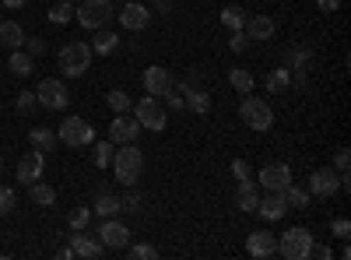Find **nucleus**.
<instances>
[{
	"label": "nucleus",
	"instance_id": "nucleus-31",
	"mask_svg": "<svg viewBox=\"0 0 351 260\" xmlns=\"http://www.w3.org/2000/svg\"><path fill=\"white\" fill-rule=\"evenodd\" d=\"M28 197H32V204H39V208H49L53 200H56V190L36 180V183H32V193H28Z\"/></svg>",
	"mask_w": 351,
	"mask_h": 260
},
{
	"label": "nucleus",
	"instance_id": "nucleus-27",
	"mask_svg": "<svg viewBox=\"0 0 351 260\" xmlns=\"http://www.w3.org/2000/svg\"><path fill=\"white\" fill-rule=\"evenodd\" d=\"M95 211L102 215V218H116L123 211V200L120 197H112V193H102L99 200H95Z\"/></svg>",
	"mask_w": 351,
	"mask_h": 260
},
{
	"label": "nucleus",
	"instance_id": "nucleus-44",
	"mask_svg": "<svg viewBox=\"0 0 351 260\" xmlns=\"http://www.w3.org/2000/svg\"><path fill=\"white\" fill-rule=\"evenodd\" d=\"M43 49H46V43H43V39H25V53H28V56H39Z\"/></svg>",
	"mask_w": 351,
	"mask_h": 260
},
{
	"label": "nucleus",
	"instance_id": "nucleus-48",
	"mask_svg": "<svg viewBox=\"0 0 351 260\" xmlns=\"http://www.w3.org/2000/svg\"><path fill=\"white\" fill-rule=\"evenodd\" d=\"M28 0H0V8H11V11H18V8H25Z\"/></svg>",
	"mask_w": 351,
	"mask_h": 260
},
{
	"label": "nucleus",
	"instance_id": "nucleus-22",
	"mask_svg": "<svg viewBox=\"0 0 351 260\" xmlns=\"http://www.w3.org/2000/svg\"><path fill=\"white\" fill-rule=\"evenodd\" d=\"M0 43L11 46V49H21L25 46V32L18 21H0Z\"/></svg>",
	"mask_w": 351,
	"mask_h": 260
},
{
	"label": "nucleus",
	"instance_id": "nucleus-47",
	"mask_svg": "<svg viewBox=\"0 0 351 260\" xmlns=\"http://www.w3.org/2000/svg\"><path fill=\"white\" fill-rule=\"evenodd\" d=\"M316 8L330 14V11H337V8H341V0H316Z\"/></svg>",
	"mask_w": 351,
	"mask_h": 260
},
{
	"label": "nucleus",
	"instance_id": "nucleus-29",
	"mask_svg": "<svg viewBox=\"0 0 351 260\" xmlns=\"http://www.w3.org/2000/svg\"><path fill=\"white\" fill-rule=\"evenodd\" d=\"M221 25L228 28V32H243L246 11H243V8H225V11H221Z\"/></svg>",
	"mask_w": 351,
	"mask_h": 260
},
{
	"label": "nucleus",
	"instance_id": "nucleus-42",
	"mask_svg": "<svg viewBox=\"0 0 351 260\" xmlns=\"http://www.w3.org/2000/svg\"><path fill=\"white\" fill-rule=\"evenodd\" d=\"M246 43H250V39H246V32H232L228 49H232V53H243V49H246Z\"/></svg>",
	"mask_w": 351,
	"mask_h": 260
},
{
	"label": "nucleus",
	"instance_id": "nucleus-36",
	"mask_svg": "<svg viewBox=\"0 0 351 260\" xmlns=\"http://www.w3.org/2000/svg\"><path fill=\"white\" fill-rule=\"evenodd\" d=\"M67 222H71L74 233H81V228H88V222H92V211H88V208H74Z\"/></svg>",
	"mask_w": 351,
	"mask_h": 260
},
{
	"label": "nucleus",
	"instance_id": "nucleus-17",
	"mask_svg": "<svg viewBox=\"0 0 351 260\" xmlns=\"http://www.w3.org/2000/svg\"><path fill=\"white\" fill-rule=\"evenodd\" d=\"M43 165H46V155L32 148V152H28V155H25V158L18 162V180L32 187V183H36V180L43 176Z\"/></svg>",
	"mask_w": 351,
	"mask_h": 260
},
{
	"label": "nucleus",
	"instance_id": "nucleus-41",
	"mask_svg": "<svg viewBox=\"0 0 351 260\" xmlns=\"http://www.w3.org/2000/svg\"><path fill=\"white\" fill-rule=\"evenodd\" d=\"M306 60H309V53H306V49H291V53H288V64H291V67H299V71H302Z\"/></svg>",
	"mask_w": 351,
	"mask_h": 260
},
{
	"label": "nucleus",
	"instance_id": "nucleus-46",
	"mask_svg": "<svg viewBox=\"0 0 351 260\" xmlns=\"http://www.w3.org/2000/svg\"><path fill=\"white\" fill-rule=\"evenodd\" d=\"M141 208V193H127L123 197V211H137Z\"/></svg>",
	"mask_w": 351,
	"mask_h": 260
},
{
	"label": "nucleus",
	"instance_id": "nucleus-30",
	"mask_svg": "<svg viewBox=\"0 0 351 260\" xmlns=\"http://www.w3.org/2000/svg\"><path fill=\"white\" fill-rule=\"evenodd\" d=\"M281 193H285V200H288V208H299V211H302V208H309V190L291 187V183H288Z\"/></svg>",
	"mask_w": 351,
	"mask_h": 260
},
{
	"label": "nucleus",
	"instance_id": "nucleus-13",
	"mask_svg": "<svg viewBox=\"0 0 351 260\" xmlns=\"http://www.w3.org/2000/svg\"><path fill=\"white\" fill-rule=\"evenodd\" d=\"M116 18H120V25L130 28V32H141V28H148L152 11L144 8V4H137V0H130V4H123L120 11H116Z\"/></svg>",
	"mask_w": 351,
	"mask_h": 260
},
{
	"label": "nucleus",
	"instance_id": "nucleus-10",
	"mask_svg": "<svg viewBox=\"0 0 351 260\" xmlns=\"http://www.w3.org/2000/svg\"><path fill=\"white\" fill-rule=\"evenodd\" d=\"M172 88H176V78L169 74V67H148V71H144V92H148V95L165 99Z\"/></svg>",
	"mask_w": 351,
	"mask_h": 260
},
{
	"label": "nucleus",
	"instance_id": "nucleus-18",
	"mask_svg": "<svg viewBox=\"0 0 351 260\" xmlns=\"http://www.w3.org/2000/svg\"><path fill=\"white\" fill-rule=\"evenodd\" d=\"M256 211L267 218V222H281L291 208H288V200H285V193L281 190H271V197H263L260 204H256Z\"/></svg>",
	"mask_w": 351,
	"mask_h": 260
},
{
	"label": "nucleus",
	"instance_id": "nucleus-1",
	"mask_svg": "<svg viewBox=\"0 0 351 260\" xmlns=\"http://www.w3.org/2000/svg\"><path fill=\"white\" fill-rule=\"evenodd\" d=\"M141 169H144V152L137 148V141L120 144V152L112 155V172H116V180H120L123 187H134V183L141 180Z\"/></svg>",
	"mask_w": 351,
	"mask_h": 260
},
{
	"label": "nucleus",
	"instance_id": "nucleus-3",
	"mask_svg": "<svg viewBox=\"0 0 351 260\" xmlns=\"http://www.w3.org/2000/svg\"><path fill=\"white\" fill-rule=\"evenodd\" d=\"M112 14H116V8L109 4V0H81V4H77V11H74L77 25H81V28H92V32L106 28Z\"/></svg>",
	"mask_w": 351,
	"mask_h": 260
},
{
	"label": "nucleus",
	"instance_id": "nucleus-25",
	"mask_svg": "<svg viewBox=\"0 0 351 260\" xmlns=\"http://www.w3.org/2000/svg\"><path fill=\"white\" fill-rule=\"evenodd\" d=\"M32 71H36V56H28V53L14 49V53H11V74H18V78H28Z\"/></svg>",
	"mask_w": 351,
	"mask_h": 260
},
{
	"label": "nucleus",
	"instance_id": "nucleus-21",
	"mask_svg": "<svg viewBox=\"0 0 351 260\" xmlns=\"http://www.w3.org/2000/svg\"><path fill=\"white\" fill-rule=\"evenodd\" d=\"M28 144H32L36 152H56V144H60V137H56V130L49 127H32V134H28Z\"/></svg>",
	"mask_w": 351,
	"mask_h": 260
},
{
	"label": "nucleus",
	"instance_id": "nucleus-7",
	"mask_svg": "<svg viewBox=\"0 0 351 260\" xmlns=\"http://www.w3.org/2000/svg\"><path fill=\"white\" fill-rule=\"evenodd\" d=\"M134 117L141 123V130H165V109L155 95H144L137 106H134Z\"/></svg>",
	"mask_w": 351,
	"mask_h": 260
},
{
	"label": "nucleus",
	"instance_id": "nucleus-11",
	"mask_svg": "<svg viewBox=\"0 0 351 260\" xmlns=\"http://www.w3.org/2000/svg\"><path fill=\"white\" fill-rule=\"evenodd\" d=\"M337 190H341V176H337L330 165L316 169L313 176H309V197H334Z\"/></svg>",
	"mask_w": 351,
	"mask_h": 260
},
{
	"label": "nucleus",
	"instance_id": "nucleus-34",
	"mask_svg": "<svg viewBox=\"0 0 351 260\" xmlns=\"http://www.w3.org/2000/svg\"><path fill=\"white\" fill-rule=\"evenodd\" d=\"M127 257H130V260H155V257H158V250H155V246H148V243H134V246L127 243Z\"/></svg>",
	"mask_w": 351,
	"mask_h": 260
},
{
	"label": "nucleus",
	"instance_id": "nucleus-6",
	"mask_svg": "<svg viewBox=\"0 0 351 260\" xmlns=\"http://www.w3.org/2000/svg\"><path fill=\"white\" fill-rule=\"evenodd\" d=\"M56 137H60V144H67V148H84V144L95 141V130H92V123L81 120V117H67L60 123V130H56Z\"/></svg>",
	"mask_w": 351,
	"mask_h": 260
},
{
	"label": "nucleus",
	"instance_id": "nucleus-24",
	"mask_svg": "<svg viewBox=\"0 0 351 260\" xmlns=\"http://www.w3.org/2000/svg\"><path fill=\"white\" fill-rule=\"evenodd\" d=\"M288 88H291L288 67H274V71L267 74V92H271V95H281V92H288Z\"/></svg>",
	"mask_w": 351,
	"mask_h": 260
},
{
	"label": "nucleus",
	"instance_id": "nucleus-12",
	"mask_svg": "<svg viewBox=\"0 0 351 260\" xmlns=\"http://www.w3.org/2000/svg\"><path fill=\"white\" fill-rule=\"evenodd\" d=\"M137 134H141L137 117H127V113H116L112 123H109V141H112V144H130V141H137Z\"/></svg>",
	"mask_w": 351,
	"mask_h": 260
},
{
	"label": "nucleus",
	"instance_id": "nucleus-23",
	"mask_svg": "<svg viewBox=\"0 0 351 260\" xmlns=\"http://www.w3.org/2000/svg\"><path fill=\"white\" fill-rule=\"evenodd\" d=\"M236 204L246 211V215H253L256 211V204H260V197H256V187H253V180H246V183H239V193H236Z\"/></svg>",
	"mask_w": 351,
	"mask_h": 260
},
{
	"label": "nucleus",
	"instance_id": "nucleus-37",
	"mask_svg": "<svg viewBox=\"0 0 351 260\" xmlns=\"http://www.w3.org/2000/svg\"><path fill=\"white\" fill-rule=\"evenodd\" d=\"M14 204H18V197H14V190H11V187H4V183H0V215H11V211H14Z\"/></svg>",
	"mask_w": 351,
	"mask_h": 260
},
{
	"label": "nucleus",
	"instance_id": "nucleus-2",
	"mask_svg": "<svg viewBox=\"0 0 351 260\" xmlns=\"http://www.w3.org/2000/svg\"><path fill=\"white\" fill-rule=\"evenodd\" d=\"M92 46L88 43H67V46H60V53H56V64H60V71L67 74V78H81L88 67H92Z\"/></svg>",
	"mask_w": 351,
	"mask_h": 260
},
{
	"label": "nucleus",
	"instance_id": "nucleus-38",
	"mask_svg": "<svg viewBox=\"0 0 351 260\" xmlns=\"http://www.w3.org/2000/svg\"><path fill=\"white\" fill-rule=\"evenodd\" d=\"M14 106H18V113H32V109L39 106V99H36V92H21Z\"/></svg>",
	"mask_w": 351,
	"mask_h": 260
},
{
	"label": "nucleus",
	"instance_id": "nucleus-15",
	"mask_svg": "<svg viewBox=\"0 0 351 260\" xmlns=\"http://www.w3.org/2000/svg\"><path fill=\"white\" fill-rule=\"evenodd\" d=\"M260 183L267 187V190H285L291 183V169L285 162H267L260 169Z\"/></svg>",
	"mask_w": 351,
	"mask_h": 260
},
{
	"label": "nucleus",
	"instance_id": "nucleus-9",
	"mask_svg": "<svg viewBox=\"0 0 351 260\" xmlns=\"http://www.w3.org/2000/svg\"><path fill=\"white\" fill-rule=\"evenodd\" d=\"M99 243H102L106 250H127L130 228H127L123 222H116V218H102V225H99Z\"/></svg>",
	"mask_w": 351,
	"mask_h": 260
},
{
	"label": "nucleus",
	"instance_id": "nucleus-14",
	"mask_svg": "<svg viewBox=\"0 0 351 260\" xmlns=\"http://www.w3.org/2000/svg\"><path fill=\"white\" fill-rule=\"evenodd\" d=\"M246 253L256 257V260L274 257V253H278V236H271V233H263V228H256V233L246 236Z\"/></svg>",
	"mask_w": 351,
	"mask_h": 260
},
{
	"label": "nucleus",
	"instance_id": "nucleus-16",
	"mask_svg": "<svg viewBox=\"0 0 351 260\" xmlns=\"http://www.w3.org/2000/svg\"><path fill=\"white\" fill-rule=\"evenodd\" d=\"M243 32H246V39H253V43H267V39H274V18H267V14H250L246 25H243Z\"/></svg>",
	"mask_w": 351,
	"mask_h": 260
},
{
	"label": "nucleus",
	"instance_id": "nucleus-49",
	"mask_svg": "<svg viewBox=\"0 0 351 260\" xmlns=\"http://www.w3.org/2000/svg\"><path fill=\"white\" fill-rule=\"evenodd\" d=\"M0 172H4V158H0Z\"/></svg>",
	"mask_w": 351,
	"mask_h": 260
},
{
	"label": "nucleus",
	"instance_id": "nucleus-20",
	"mask_svg": "<svg viewBox=\"0 0 351 260\" xmlns=\"http://www.w3.org/2000/svg\"><path fill=\"white\" fill-rule=\"evenodd\" d=\"M183 109H190V113H208L211 109V95L204 92V88H190V81L183 84Z\"/></svg>",
	"mask_w": 351,
	"mask_h": 260
},
{
	"label": "nucleus",
	"instance_id": "nucleus-5",
	"mask_svg": "<svg viewBox=\"0 0 351 260\" xmlns=\"http://www.w3.org/2000/svg\"><path fill=\"white\" fill-rule=\"evenodd\" d=\"M239 117L250 130H267L274 123V109L267 99H260V95H246L243 106H239Z\"/></svg>",
	"mask_w": 351,
	"mask_h": 260
},
{
	"label": "nucleus",
	"instance_id": "nucleus-39",
	"mask_svg": "<svg viewBox=\"0 0 351 260\" xmlns=\"http://www.w3.org/2000/svg\"><path fill=\"white\" fill-rule=\"evenodd\" d=\"M165 106H169V109H183V84H180V88H172V92L165 95Z\"/></svg>",
	"mask_w": 351,
	"mask_h": 260
},
{
	"label": "nucleus",
	"instance_id": "nucleus-35",
	"mask_svg": "<svg viewBox=\"0 0 351 260\" xmlns=\"http://www.w3.org/2000/svg\"><path fill=\"white\" fill-rule=\"evenodd\" d=\"M106 102H109V109H112V113H127V109L134 106V102H130V95H127V92H120V88L109 92V99H106Z\"/></svg>",
	"mask_w": 351,
	"mask_h": 260
},
{
	"label": "nucleus",
	"instance_id": "nucleus-43",
	"mask_svg": "<svg viewBox=\"0 0 351 260\" xmlns=\"http://www.w3.org/2000/svg\"><path fill=\"white\" fill-rule=\"evenodd\" d=\"M334 236H337V239H348V236H351V222H348V218H337V222H334Z\"/></svg>",
	"mask_w": 351,
	"mask_h": 260
},
{
	"label": "nucleus",
	"instance_id": "nucleus-28",
	"mask_svg": "<svg viewBox=\"0 0 351 260\" xmlns=\"http://www.w3.org/2000/svg\"><path fill=\"white\" fill-rule=\"evenodd\" d=\"M88 46H92V53H99V56H106V53H112L116 46H120V36H116V32H99L92 43H88Z\"/></svg>",
	"mask_w": 351,
	"mask_h": 260
},
{
	"label": "nucleus",
	"instance_id": "nucleus-26",
	"mask_svg": "<svg viewBox=\"0 0 351 260\" xmlns=\"http://www.w3.org/2000/svg\"><path fill=\"white\" fill-rule=\"evenodd\" d=\"M228 81H232V88H236L239 95H250L253 92V74L246 67H232L228 71Z\"/></svg>",
	"mask_w": 351,
	"mask_h": 260
},
{
	"label": "nucleus",
	"instance_id": "nucleus-8",
	"mask_svg": "<svg viewBox=\"0 0 351 260\" xmlns=\"http://www.w3.org/2000/svg\"><path fill=\"white\" fill-rule=\"evenodd\" d=\"M36 99H39V106H46V109H67L71 92H67V84H64V81L43 78V81H39V88H36Z\"/></svg>",
	"mask_w": 351,
	"mask_h": 260
},
{
	"label": "nucleus",
	"instance_id": "nucleus-40",
	"mask_svg": "<svg viewBox=\"0 0 351 260\" xmlns=\"http://www.w3.org/2000/svg\"><path fill=\"white\" fill-rule=\"evenodd\" d=\"M232 172H236V180H239V183H246V180H250V165H246L243 158L232 162Z\"/></svg>",
	"mask_w": 351,
	"mask_h": 260
},
{
	"label": "nucleus",
	"instance_id": "nucleus-4",
	"mask_svg": "<svg viewBox=\"0 0 351 260\" xmlns=\"http://www.w3.org/2000/svg\"><path fill=\"white\" fill-rule=\"evenodd\" d=\"M313 233L309 228H288L285 236H278V253L285 260H309V250H313Z\"/></svg>",
	"mask_w": 351,
	"mask_h": 260
},
{
	"label": "nucleus",
	"instance_id": "nucleus-19",
	"mask_svg": "<svg viewBox=\"0 0 351 260\" xmlns=\"http://www.w3.org/2000/svg\"><path fill=\"white\" fill-rule=\"evenodd\" d=\"M71 250H74V257H84V260H99V257L106 253V246H102L99 239H92V236H84V228H81V233L74 236Z\"/></svg>",
	"mask_w": 351,
	"mask_h": 260
},
{
	"label": "nucleus",
	"instance_id": "nucleus-33",
	"mask_svg": "<svg viewBox=\"0 0 351 260\" xmlns=\"http://www.w3.org/2000/svg\"><path fill=\"white\" fill-rule=\"evenodd\" d=\"M112 155H116V144H112V141H99V144H95V165H99V169L112 165Z\"/></svg>",
	"mask_w": 351,
	"mask_h": 260
},
{
	"label": "nucleus",
	"instance_id": "nucleus-50",
	"mask_svg": "<svg viewBox=\"0 0 351 260\" xmlns=\"http://www.w3.org/2000/svg\"><path fill=\"white\" fill-rule=\"evenodd\" d=\"M71 4H74V0H71ZM77 4H81V0H77Z\"/></svg>",
	"mask_w": 351,
	"mask_h": 260
},
{
	"label": "nucleus",
	"instance_id": "nucleus-32",
	"mask_svg": "<svg viewBox=\"0 0 351 260\" xmlns=\"http://www.w3.org/2000/svg\"><path fill=\"white\" fill-rule=\"evenodd\" d=\"M49 21H53V25H67V21H74V4H71V0H60V4H53V8H49Z\"/></svg>",
	"mask_w": 351,
	"mask_h": 260
},
{
	"label": "nucleus",
	"instance_id": "nucleus-45",
	"mask_svg": "<svg viewBox=\"0 0 351 260\" xmlns=\"http://www.w3.org/2000/svg\"><path fill=\"white\" fill-rule=\"evenodd\" d=\"M309 257H316V260H334V250H330V246H316V243H313Z\"/></svg>",
	"mask_w": 351,
	"mask_h": 260
}]
</instances>
